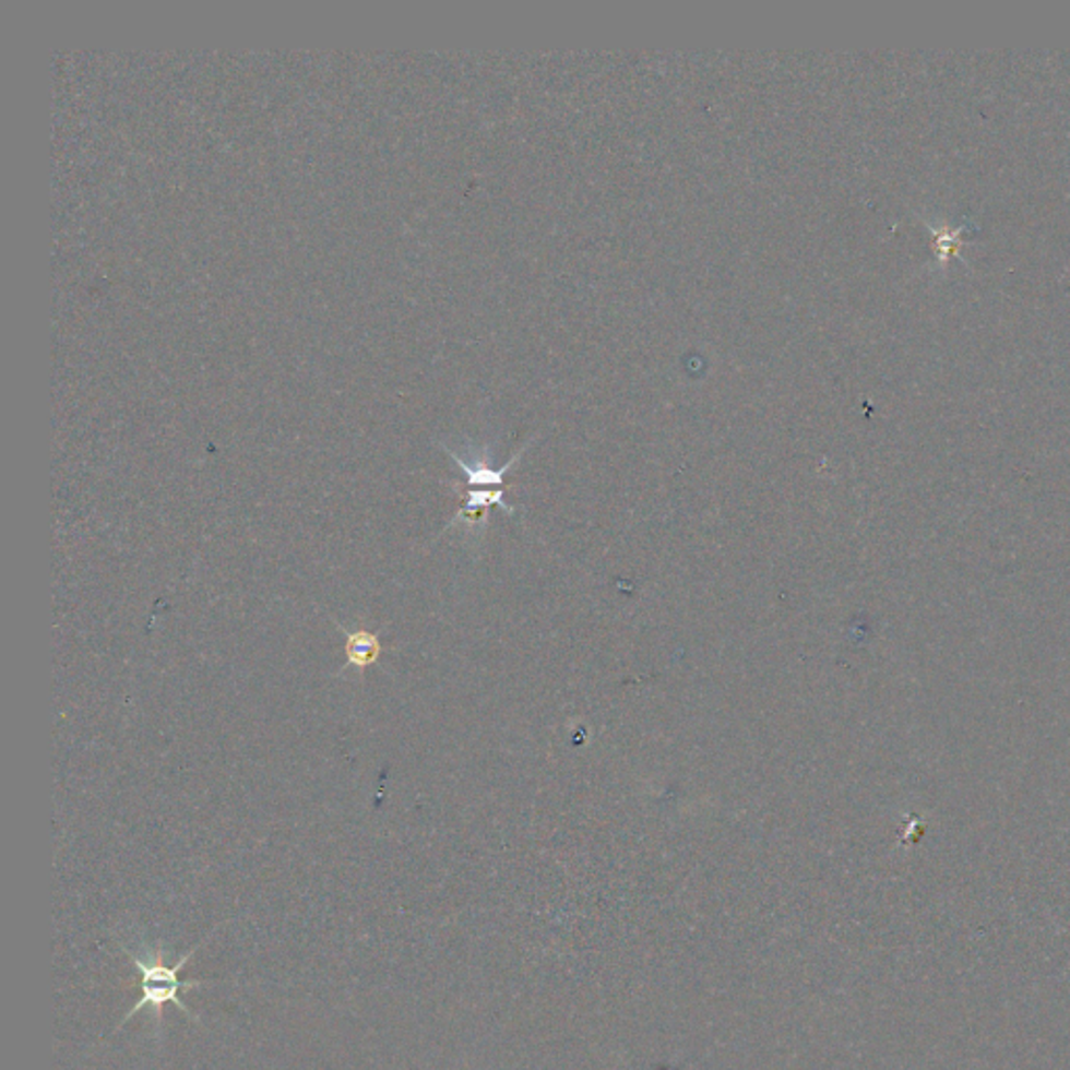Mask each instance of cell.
<instances>
[{
	"label": "cell",
	"mask_w": 1070,
	"mask_h": 1070,
	"mask_svg": "<svg viewBox=\"0 0 1070 1070\" xmlns=\"http://www.w3.org/2000/svg\"><path fill=\"white\" fill-rule=\"evenodd\" d=\"M345 635H347V644H345V655H347V665L349 667H356V669H366L368 665H374L379 657H381V642H379V635L372 632H366V630H358V632H347L343 630Z\"/></svg>",
	"instance_id": "cell-2"
},
{
	"label": "cell",
	"mask_w": 1070,
	"mask_h": 1070,
	"mask_svg": "<svg viewBox=\"0 0 1070 1070\" xmlns=\"http://www.w3.org/2000/svg\"><path fill=\"white\" fill-rule=\"evenodd\" d=\"M521 454H523V452H516V456L511 459V461L504 464V466H500V468H491V466H487L484 461L466 463V461L461 459L456 452H452V450H450V456H452V459L459 463V466L463 468L468 486L477 487V489H479V487H491V489L496 487V489H500V486L504 484V475H507V473L511 471L512 466H514V463L521 459Z\"/></svg>",
	"instance_id": "cell-3"
},
{
	"label": "cell",
	"mask_w": 1070,
	"mask_h": 1070,
	"mask_svg": "<svg viewBox=\"0 0 1070 1070\" xmlns=\"http://www.w3.org/2000/svg\"><path fill=\"white\" fill-rule=\"evenodd\" d=\"M201 946H195L191 951H187L182 958H178V962L174 966H168L164 962V949H151L146 948L143 943V953L145 955H139V951H128L126 949V955L130 958V962L139 968L141 973V989H143V998L139 999L132 1010L123 1016L122 1024L130 1021L134 1014H139L141 1010L145 1008H151L153 1016H155V1022H157V1033L162 1031V1022H164V1008L166 1003H174L178 1010H182L185 1014L191 1016V1021L199 1022L195 1014L187 1008V1003H182L180 999V991L185 989H195V987H205L207 980H180V971L185 968V964L193 958L197 949Z\"/></svg>",
	"instance_id": "cell-1"
}]
</instances>
